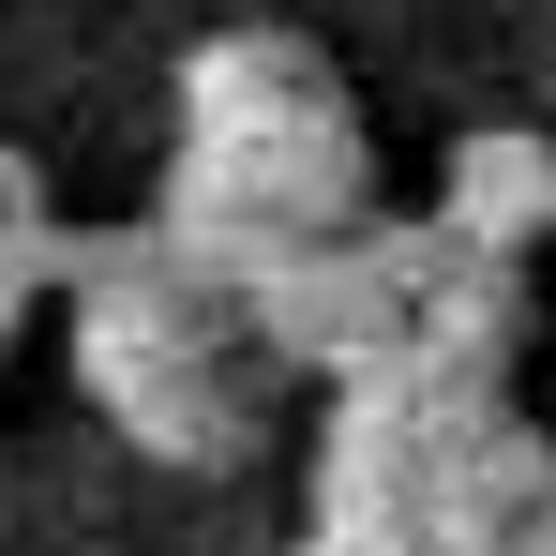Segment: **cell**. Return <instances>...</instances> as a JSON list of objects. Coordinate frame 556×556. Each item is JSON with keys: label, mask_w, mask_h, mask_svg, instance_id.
Listing matches in <instances>:
<instances>
[{"label": "cell", "mask_w": 556, "mask_h": 556, "mask_svg": "<svg viewBox=\"0 0 556 556\" xmlns=\"http://www.w3.org/2000/svg\"><path fill=\"white\" fill-rule=\"evenodd\" d=\"M452 226H466V256H527L556 226V136H466L452 151Z\"/></svg>", "instance_id": "obj_1"}, {"label": "cell", "mask_w": 556, "mask_h": 556, "mask_svg": "<svg viewBox=\"0 0 556 556\" xmlns=\"http://www.w3.org/2000/svg\"><path fill=\"white\" fill-rule=\"evenodd\" d=\"M15 226H30V181H15V166H0V241H15Z\"/></svg>", "instance_id": "obj_2"}]
</instances>
